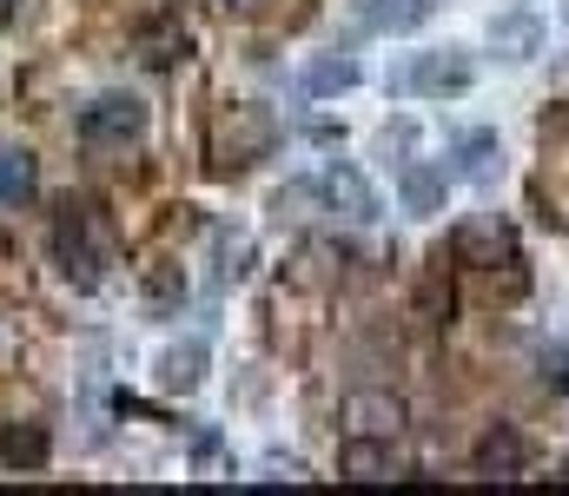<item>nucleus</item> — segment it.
Listing matches in <instances>:
<instances>
[{
  "label": "nucleus",
  "mask_w": 569,
  "mask_h": 496,
  "mask_svg": "<svg viewBox=\"0 0 569 496\" xmlns=\"http://www.w3.org/2000/svg\"><path fill=\"white\" fill-rule=\"evenodd\" d=\"M53 259H60V272H67L73 292H100L107 272H113V259H120L113 219H107L93 199H67V205L53 212Z\"/></svg>",
  "instance_id": "nucleus-1"
},
{
  "label": "nucleus",
  "mask_w": 569,
  "mask_h": 496,
  "mask_svg": "<svg viewBox=\"0 0 569 496\" xmlns=\"http://www.w3.org/2000/svg\"><path fill=\"white\" fill-rule=\"evenodd\" d=\"M284 140L279 113L272 107H259V100H232V107H219V120H212V133H206V165L219 172V179H232V172H252L259 160H272Z\"/></svg>",
  "instance_id": "nucleus-2"
},
{
  "label": "nucleus",
  "mask_w": 569,
  "mask_h": 496,
  "mask_svg": "<svg viewBox=\"0 0 569 496\" xmlns=\"http://www.w3.org/2000/svg\"><path fill=\"white\" fill-rule=\"evenodd\" d=\"M450 259L470 265V272H497V265H517V225L497 219V212H470L457 232H450Z\"/></svg>",
  "instance_id": "nucleus-3"
},
{
  "label": "nucleus",
  "mask_w": 569,
  "mask_h": 496,
  "mask_svg": "<svg viewBox=\"0 0 569 496\" xmlns=\"http://www.w3.org/2000/svg\"><path fill=\"white\" fill-rule=\"evenodd\" d=\"M140 133H146V100H133V93H100V100L80 107V140H87L93 153L133 146Z\"/></svg>",
  "instance_id": "nucleus-4"
},
{
  "label": "nucleus",
  "mask_w": 569,
  "mask_h": 496,
  "mask_svg": "<svg viewBox=\"0 0 569 496\" xmlns=\"http://www.w3.org/2000/svg\"><path fill=\"white\" fill-rule=\"evenodd\" d=\"M398 87H405V93H425V100H457V93L477 87V60H470L463 47H437V53H418V60L405 67Z\"/></svg>",
  "instance_id": "nucleus-5"
},
{
  "label": "nucleus",
  "mask_w": 569,
  "mask_h": 496,
  "mask_svg": "<svg viewBox=\"0 0 569 496\" xmlns=\"http://www.w3.org/2000/svg\"><path fill=\"white\" fill-rule=\"evenodd\" d=\"M338 477L345 484H405V457H398V437H345L338 451Z\"/></svg>",
  "instance_id": "nucleus-6"
},
{
  "label": "nucleus",
  "mask_w": 569,
  "mask_h": 496,
  "mask_svg": "<svg viewBox=\"0 0 569 496\" xmlns=\"http://www.w3.org/2000/svg\"><path fill=\"white\" fill-rule=\"evenodd\" d=\"M338 417H345V437H405V424H411L405 397H391V391H351Z\"/></svg>",
  "instance_id": "nucleus-7"
},
{
  "label": "nucleus",
  "mask_w": 569,
  "mask_h": 496,
  "mask_svg": "<svg viewBox=\"0 0 569 496\" xmlns=\"http://www.w3.org/2000/svg\"><path fill=\"white\" fill-rule=\"evenodd\" d=\"M318 185H325V205H331L338 219H351V225H371V219H378V192H371V179H365L358 165L331 160L318 172Z\"/></svg>",
  "instance_id": "nucleus-8"
},
{
  "label": "nucleus",
  "mask_w": 569,
  "mask_h": 496,
  "mask_svg": "<svg viewBox=\"0 0 569 496\" xmlns=\"http://www.w3.org/2000/svg\"><path fill=\"white\" fill-rule=\"evenodd\" d=\"M470 470H477V477H523V470H530L523 431H517V424H490V431L477 437V451H470Z\"/></svg>",
  "instance_id": "nucleus-9"
},
{
  "label": "nucleus",
  "mask_w": 569,
  "mask_h": 496,
  "mask_svg": "<svg viewBox=\"0 0 569 496\" xmlns=\"http://www.w3.org/2000/svg\"><path fill=\"white\" fill-rule=\"evenodd\" d=\"M490 53L497 60H537L543 53V20L537 13H497L490 20Z\"/></svg>",
  "instance_id": "nucleus-10"
},
{
  "label": "nucleus",
  "mask_w": 569,
  "mask_h": 496,
  "mask_svg": "<svg viewBox=\"0 0 569 496\" xmlns=\"http://www.w3.org/2000/svg\"><path fill=\"white\" fill-rule=\"evenodd\" d=\"M358 80H365L358 53H311V60H305V93H311V100H338V93H351Z\"/></svg>",
  "instance_id": "nucleus-11"
},
{
  "label": "nucleus",
  "mask_w": 569,
  "mask_h": 496,
  "mask_svg": "<svg viewBox=\"0 0 569 496\" xmlns=\"http://www.w3.org/2000/svg\"><path fill=\"white\" fill-rule=\"evenodd\" d=\"M457 179H470V185H497L503 179V140L490 126H477V133L457 140Z\"/></svg>",
  "instance_id": "nucleus-12"
},
{
  "label": "nucleus",
  "mask_w": 569,
  "mask_h": 496,
  "mask_svg": "<svg viewBox=\"0 0 569 496\" xmlns=\"http://www.w3.org/2000/svg\"><path fill=\"white\" fill-rule=\"evenodd\" d=\"M206 384V344L199 337H186V344H166L159 351V391H199Z\"/></svg>",
  "instance_id": "nucleus-13"
},
{
  "label": "nucleus",
  "mask_w": 569,
  "mask_h": 496,
  "mask_svg": "<svg viewBox=\"0 0 569 496\" xmlns=\"http://www.w3.org/2000/svg\"><path fill=\"white\" fill-rule=\"evenodd\" d=\"M47 457H53L47 424H7V431H0V464H7V470H40Z\"/></svg>",
  "instance_id": "nucleus-14"
},
{
  "label": "nucleus",
  "mask_w": 569,
  "mask_h": 496,
  "mask_svg": "<svg viewBox=\"0 0 569 496\" xmlns=\"http://www.w3.org/2000/svg\"><path fill=\"white\" fill-rule=\"evenodd\" d=\"M398 199H405V212L411 219H430V212H443V172L437 165H405V179H398Z\"/></svg>",
  "instance_id": "nucleus-15"
},
{
  "label": "nucleus",
  "mask_w": 569,
  "mask_h": 496,
  "mask_svg": "<svg viewBox=\"0 0 569 496\" xmlns=\"http://www.w3.org/2000/svg\"><path fill=\"white\" fill-rule=\"evenodd\" d=\"M186 47H192V33L166 13V20H152V27H140V60L146 67H179L186 60Z\"/></svg>",
  "instance_id": "nucleus-16"
},
{
  "label": "nucleus",
  "mask_w": 569,
  "mask_h": 496,
  "mask_svg": "<svg viewBox=\"0 0 569 496\" xmlns=\"http://www.w3.org/2000/svg\"><path fill=\"white\" fill-rule=\"evenodd\" d=\"M40 192V165L27 146H0V205H27Z\"/></svg>",
  "instance_id": "nucleus-17"
},
{
  "label": "nucleus",
  "mask_w": 569,
  "mask_h": 496,
  "mask_svg": "<svg viewBox=\"0 0 569 496\" xmlns=\"http://www.w3.org/2000/svg\"><path fill=\"white\" fill-rule=\"evenodd\" d=\"M272 212L291 219V225H305V219H318V212H331V205H325V185H318V179H291V185L272 192Z\"/></svg>",
  "instance_id": "nucleus-18"
},
{
  "label": "nucleus",
  "mask_w": 569,
  "mask_h": 496,
  "mask_svg": "<svg viewBox=\"0 0 569 496\" xmlns=\"http://www.w3.org/2000/svg\"><path fill=\"white\" fill-rule=\"evenodd\" d=\"M365 20L385 33H418L430 20V0H365Z\"/></svg>",
  "instance_id": "nucleus-19"
},
{
  "label": "nucleus",
  "mask_w": 569,
  "mask_h": 496,
  "mask_svg": "<svg viewBox=\"0 0 569 496\" xmlns=\"http://www.w3.org/2000/svg\"><path fill=\"white\" fill-rule=\"evenodd\" d=\"M212 252H219V279L226 285H239L252 272V239L246 232H212Z\"/></svg>",
  "instance_id": "nucleus-20"
},
{
  "label": "nucleus",
  "mask_w": 569,
  "mask_h": 496,
  "mask_svg": "<svg viewBox=\"0 0 569 496\" xmlns=\"http://www.w3.org/2000/svg\"><path fill=\"white\" fill-rule=\"evenodd\" d=\"M186 298V272L179 265H146V305L152 312H172Z\"/></svg>",
  "instance_id": "nucleus-21"
},
{
  "label": "nucleus",
  "mask_w": 569,
  "mask_h": 496,
  "mask_svg": "<svg viewBox=\"0 0 569 496\" xmlns=\"http://www.w3.org/2000/svg\"><path fill=\"white\" fill-rule=\"evenodd\" d=\"M219 7H239V13H252V7H266V0H219Z\"/></svg>",
  "instance_id": "nucleus-22"
},
{
  "label": "nucleus",
  "mask_w": 569,
  "mask_h": 496,
  "mask_svg": "<svg viewBox=\"0 0 569 496\" xmlns=\"http://www.w3.org/2000/svg\"><path fill=\"white\" fill-rule=\"evenodd\" d=\"M7 13H13V0H0V27H7Z\"/></svg>",
  "instance_id": "nucleus-23"
}]
</instances>
